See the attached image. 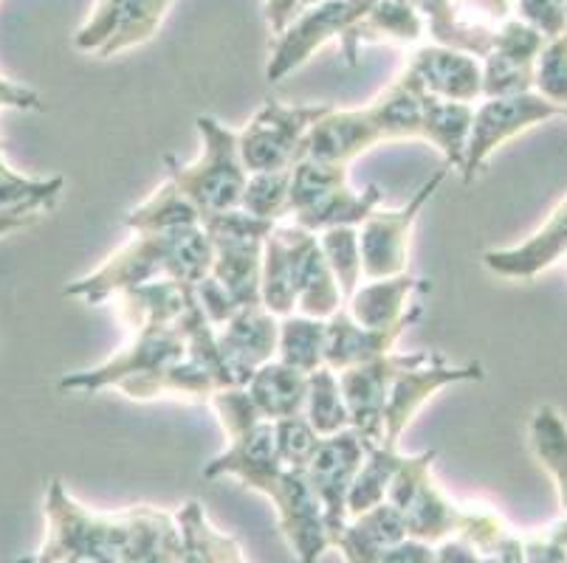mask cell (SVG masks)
Returning <instances> with one entry per match:
<instances>
[{
  "label": "cell",
  "mask_w": 567,
  "mask_h": 563,
  "mask_svg": "<svg viewBox=\"0 0 567 563\" xmlns=\"http://www.w3.org/2000/svg\"><path fill=\"white\" fill-rule=\"evenodd\" d=\"M226 442V451L204 468V479L235 477L246 488L271 499L288 550L300 563H317L333 546L324 510L306 471L286 468L277 457L275 426L260 420Z\"/></svg>",
  "instance_id": "6da1fadb"
},
{
  "label": "cell",
  "mask_w": 567,
  "mask_h": 563,
  "mask_svg": "<svg viewBox=\"0 0 567 563\" xmlns=\"http://www.w3.org/2000/svg\"><path fill=\"white\" fill-rule=\"evenodd\" d=\"M213 242L200 226L178 231H133L125 246L113 251L96 271L65 288V296L87 304H105L116 293L151 282L198 285L213 271Z\"/></svg>",
  "instance_id": "7a4b0ae2"
},
{
  "label": "cell",
  "mask_w": 567,
  "mask_h": 563,
  "mask_svg": "<svg viewBox=\"0 0 567 563\" xmlns=\"http://www.w3.org/2000/svg\"><path fill=\"white\" fill-rule=\"evenodd\" d=\"M195 127L200 133L198 158L182 164L175 155H164L169 180L187 195L200 217L240 209L249 173L240 158L237 133L215 116H198Z\"/></svg>",
  "instance_id": "3957f363"
},
{
  "label": "cell",
  "mask_w": 567,
  "mask_h": 563,
  "mask_svg": "<svg viewBox=\"0 0 567 563\" xmlns=\"http://www.w3.org/2000/svg\"><path fill=\"white\" fill-rule=\"evenodd\" d=\"M379 204V186H368L364 192L350 189L348 167L308 158L291 167L288 215L300 229L319 234L333 226H362Z\"/></svg>",
  "instance_id": "277c9868"
},
{
  "label": "cell",
  "mask_w": 567,
  "mask_h": 563,
  "mask_svg": "<svg viewBox=\"0 0 567 563\" xmlns=\"http://www.w3.org/2000/svg\"><path fill=\"white\" fill-rule=\"evenodd\" d=\"M435 457V451L401 457L393 484L386 490V502L399 510L401 521H404L406 539L424 541L432 546L461 533L463 519H466V508L452 502L432 477Z\"/></svg>",
  "instance_id": "5b68a950"
},
{
  "label": "cell",
  "mask_w": 567,
  "mask_h": 563,
  "mask_svg": "<svg viewBox=\"0 0 567 563\" xmlns=\"http://www.w3.org/2000/svg\"><path fill=\"white\" fill-rule=\"evenodd\" d=\"M131 341L125 347L113 353L105 364L94 369L65 375L56 389L80 392V395H94L102 389H116L122 380L144 378L153 372H162L167 366L187 358V338H184L178 322L175 324H147V327L127 330Z\"/></svg>",
  "instance_id": "8992f818"
},
{
  "label": "cell",
  "mask_w": 567,
  "mask_h": 563,
  "mask_svg": "<svg viewBox=\"0 0 567 563\" xmlns=\"http://www.w3.org/2000/svg\"><path fill=\"white\" fill-rule=\"evenodd\" d=\"M450 175V167H441L432 178L417 186V192L399 209H373L359 226V248H362V277L390 279L406 273L410 268V242L417 217L426 209L441 184Z\"/></svg>",
  "instance_id": "52a82bcc"
},
{
  "label": "cell",
  "mask_w": 567,
  "mask_h": 563,
  "mask_svg": "<svg viewBox=\"0 0 567 563\" xmlns=\"http://www.w3.org/2000/svg\"><path fill=\"white\" fill-rule=\"evenodd\" d=\"M328 111H331L328 105H282L277 100H268L244 131L237 133L246 173L293 167L306 133Z\"/></svg>",
  "instance_id": "ba28073f"
},
{
  "label": "cell",
  "mask_w": 567,
  "mask_h": 563,
  "mask_svg": "<svg viewBox=\"0 0 567 563\" xmlns=\"http://www.w3.org/2000/svg\"><path fill=\"white\" fill-rule=\"evenodd\" d=\"M559 116V107L543 100L536 91L517 93V96H494L481 100L474 107L472 131H468L466 153H463L461 175L466 184H472L474 175L486 167V161L503 147L505 142L523 136L536 124Z\"/></svg>",
  "instance_id": "9c48e42d"
},
{
  "label": "cell",
  "mask_w": 567,
  "mask_h": 563,
  "mask_svg": "<svg viewBox=\"0 0 567 563\" xmlns=\"http://www.w3.org/2000/svg\"><path fill=\"white\" fill-rule=\"evenodd\" d=\"M368 9L370 7L362 0H322V3L302 9L288 23V29L277 34L275 45H271V56L266 65L268 82H282L291 71L300 69L302 62L311 60L313 51H319L331 40H342L350 25Z\"/></svg>",
  "instance_id": "30bf717a"
},
{
  "label": "cell",
  "mask_w": 567,
  "mask_h": 563,
  "mask_svg": "<svg viewBox=\"0 0 567 563\" xmlns=\"http://www.w3.org/2000/svg\"><path fill=\"white\" fill-rule=\"evenodd\" d=\"M463 380H483V366L450 364L441 353H430V358L421 364L404 366L393 378L390 395H386L384 417H381V446L399 448L401 434L415 420L421 406L441 389L463 384Z\"/></svg>",
  "instance_id": "8fae6325"
},
{
  "label": "cell",
  "mask_w": 567,
  "mask_h": 563,
  "mask_svg": "<svg viewBox=\"0 0 567 563\" xmlns=\"http://www.w3.org/2000/svg\"><path fill=\"white\" fill-rule=\"evenodd\" d=\"M370 442L362 434H355L353 428L333 434V437H322L317 453L311 457L306 468V477L311 482L313 493H317L319 504L324 510V524L331 541L339 539V533L348 524V493L353 484L355 471L362 468L364 457H368Z\"/></svg>",
  "instance_id": "7c38bea8"
},
{
  "label": "cell",
  "mask_w": 567,
  "mask_h": 563,
  "mask_svg": "<svg viewBox=\"0 0 567 563\" xmlns=\"http://www.w3.org/2000/svg\"><path fill=\"white\" fill-rule=\"evenodd\" d=\"M426 358H430V350L404 355L390 353L368 361V364L337 372L344 403H348L350 428L355 434H362L370 446H381V417H384V403L386 395H390V386H393V378L404 366L421 364Z\"/></svg>",
  "instance_id": "4fadbf2b"
},
{
  "label": "cell",
  "mask_w": 567,
  "mask_h": 563,
  "mask_svg": "<svg viewBox=\"0 0 567 563\" xmlns=\"http://www.w3.org/2000/svg\"><path fill=\"white\" fill-rule=\"evenodd\" d=\"M280 231L291 251L297 313L311 319H331L337 310L344 307V299L331 265L324 260L319 237L293 223H280Z\"/></svg>",
  "instance_id": "5bb4252c"
},
{
  "label": "cell",
  "mask_w": 567,
  "mask_h": 563,
  "mask_svg": "<svg viewBox=\"0 0 567 563\" xmlns=\"http://www.w3.org/2000/svg\"><path fill=\"white\" fill-rule=\"evenodd\" d=\"M215 335L231 386H246L262 364L277 358L280 319L271 316L262 304L240 307L224 327H215Z\"/></svg>",
  "instance_id": "9a60e30c"
},
{
  "label": "cell",
  "mask_w": 567,
  "mask_h": 563,
  "mask_svg": "<svg viewBox=\"0 0 567 563\" xmlns=\"http://www.w3.org/2000/svg\"><path fill=\"white\" fill-rule=\"evenodd\" d=\"M384 144L379 124L373 122L368 107H355V111H331L324 113L311 131L306 133L297 153V161H324L348 167L359 155L370 153L373 147Z\"/></svg>",
  "instance_id": "2e32d148"
},
{
  "label": "cell",
  "mask_w": 567,
  "mask_h": 563,
  "mask_svg": "<svg viewBox=\"0 0 567 563\" xmlns=\"http://www.w3.org/2000/svg\"><path fill=\"white\" fill-rule=\"evenodd\" d=\"M406 69L421 80L424 91L437 100L466 102V105L483 100V65L477 56L432 43L421 45L410 56Z\"/></svg>",
  "instance_id": "e0dca14e"
},
{
  "label": "cell",
  "mask_w": 567,
  "mask_h": 563,
  "mask_svg": "<svg viewBox=\"0 0 567 563\" xmlns=\"http://www.w3.org/2000/svg\"><path fill=\"white\" fill-rule=\"evenodd\" d=\"M567 257V198L550 211L545 226L525 242L512 248H492L483 254V265L505 279L530 282L550 265Z\"/></svg>",
  "instance_id": "ac0fdd59"
},
{
  "label": "cell",
  "mask_w": 567,
  "mask_h": 563,
  "mask_svg": "<svg viewBox=\"0 0 567 563\" xmlns=\"http://www.w3.org/2000/svg\"><path fill=\"white\" fill-rule=\"evenodd\" d=\"M426 279L412 277L410 271L390 279H368L364 285L355 288L353 296L348 299V313L355 324L370 330L395 327L406 319H421V304H410L415 291H424Z\"/></svg>",
  "instance_id": "d6986e66"
},
{
  "label": "cell",
  "mask_w": 567,
  "mask_h": 563,
  "mask_svg": "<svg viewBox=\"0 0 567 563\" xmlns=\"http://www.w3.org/2000/svg\"><path fill=\"white\" fill-rule=\"evenodd\" d=\"M417 319L395 324V327L370 330L355 324L348 310H337L331 319H324V366L333 372H344L350 366L368 364V361L390 355L395 341L401 338L406 327H412Z\"/></svg>",
  "instance_id": "ffe728a7"
},
{
  "label": "cell",
  "mask_w": 567,
  "mask_h": 563,
  "mask_svg": "<svg viewBox=\"0 0 567 563\" xmlns=\"http://www.w3.org/2000/svg\"><path fill=\"white\" fill-rule=\"evenodd\" d=\"M424 18L417 14L410 0H375L373 7L350 25L339 45L348 65H355L362 45H415L424 38Z\"/></svg>",
  "instance_id": "44dd1931"
},
{
  "label": "cell",
  "mask_w": 567,
  "mask_h": 563,
  "mask_svg": "<svg viewBox=\"0 0 567 563\" xmlns=\"http://www.w3.org/2000/svg\"><path fill=\"white\" fill-rule=\"evenodd\" d=\"M424 85L410 69L401 71L370 105H364L379 124L384 142H404L421 138L424 124Z\"/></svg>",
  "instance_id": "7402d4cb"
},
{
  "label": "cell",
  "mask_w": 567,
  "mask_h": 563,
  "mask_svg": "<svg viewBox=\"0 0 567 563\" xmlns=\"http://www.w3.org/2000/svg\"><path fill=\"white\" fill-rule=\"evenodd\" d=\"M401 539H406L401 513L390 502H381L368 513L350 515L333 546L342 550L348 563H379L381 555Z\"/></svg>",
  "instance_id": "603a6c76"
},
{
  "label": "cell",
  "mask_w": 567,
  "mask_h": 563,
  "mask_svg": "<svg viewBox=\"0 0 567 563\" xmlns=\"http://www.w3.org/2000/svg\"><path fill=\"white\" fill-rule=\"evenodd\" d=\"M189 302H193V285L169 282V279L131 288L113 296L118 322L127 330L147 327V324H175Z\"/></svg>",
  "instance_id": "cb8c5ba5"
},
{
  "label": "cell",
  "mask_w": 567,
  "mask_h": 563,
  "mask_svg": "<svg viewBox=\"0 0 567 563\" xmlns=\"http://www.w3.org/2000/svg\"><path fill=\"white\" fill-rule=\"evenodd\" d=\"M244 389L249 392L257 415L268 423H277L282 417L302 415L308 395V375L275 358L262 364Z\"/></svg>",
  "instance_id": "d4e9b609"
},
{
  "label": "cell",
  "mask_w": 567,
  "mask_h": 563,
  "mask_svg": "<svg viewBox=\"0 0 567 563\" xmlns=\"http://www.w3.org/2000/svg\"><path fill=\"white\" fill-rule=\"evenodd\" d=\"M474 105L466 102L437 100L432 93H424V124H421V138L432 147L441 149L446 158V167L461 173L463 153H466L468 131H472Z\"/></svg>",
  "instance_id": "484cf974"
},
{
  "label": "cell",
  "mask_w": 567,
  "mask_h": 563,
  "mask_svg": "<svg viewBox=\"0 0 567 563\" xmlns=\"http://www.w3.org/2000/svg\"><path fill=\"white\" fill-rule=\"evenodd\" d=\"M260 302L262 307L277 319L297 313V296H293L291 277V251L282 237L280 223L271 229L262 246V271H260Z\"/></svg>",
  "instance_id": "4316f807"
},
{
  "label": "cell",
  "mask_w": 567,
  "mask_h": 563,
  "mask_svg": "<svg viewBox=\"0 0 567 563\" xmlns=\"http://www.w3.org/2000/svg\"><path fill=\"white\" fill-rule=\"evenodd\" d=\"M125 226L131 231H178L200 226V215L187 195L167 178L125 217Z\"/></svg>",
  "instance_id": "83f0119b"
},
{
  "label": "cell",
  "mask_w": 567,
  "mask_h": 563,
  "mask_svg": "<svg viewBox=\"0 0 567 563\" xmlns=\"http://www.w3.org/2000/svg\"><path fill=\"white\" fill-rule=\"evenodd\" d=\"M528 442L539 465L554 477L559 502L567 510V420L554 406H539L528 423Z\"/></svg>",
  "instance_id": "f1b7e54d"
},
{
  "label": "cell",
  "mask_w": 567,
  "mask_h": 563,
  "mask_svg": "<svg viewBox=\"0 0 567 563\" xmlns=\"http://www.w3.org/2000/svg\"><path fill=\"white\" fill-rule=\"evenodd\" d=\"M175 519H178L184 546H187V563H246L237 541L218 533L198 502L184 504Z\"/></svg>",
  "instance_id": "f546056e"
},
{
  "label": "cell",
  "mask_w": 567,
  "mask_h": 563,
  "mask_svg": "<svg viewBox=\"0 0 567 563\" xmlns=\"http://www.w3.org/2000/svg\"><path fill=\"white\" fill-rule=\"evenodd\" d=\"M401 457L399 448L386 446H370L368 457H364L362 468L355 471L353 484L348 493V515L368 513V510L379 508L386 502V490L393 484L395 471H399Z\"/></svg>",
  "instance_id": "4dcf8cb0"
},
{
  "label": "cell",
  "mask_w": 567,
  "mask_h": 563,
  "mask_svg": "<svg viewBox=\"0 0 567 563\" xmlns=\"http://www.w3.org/2000/svg\"><path fill=\"white\" fill-rule=\"evenodd\" d=\"M302 415H306V420L311 423L319 437H333V434L350 428L348 403H344L337 372L328 369V366H319L317 372L308 375V395Z\"/></svg>",
  "instance_id": "1f68e13d"
},
{
  "label": "cell",
  "mask_w": 567,
  "mask_h": 563,
  "mask_svg": "<svg viewBox=\"0 0 567 563\" xmlns=\"http://www.w3.org/2000/svg\"><path fill=\"white\" fill-rule=\"evenodd\" d=\"M277 361L306 375L324 366V319L300 316V313L280 319Z\"/></svg>",
  "instance_id": "d6a6232c"
},
{
  "label": "cell",
  "mask_w": 567,
  "mask_h": 563,
  "mask_svg": "<svg viewBox=\"0 0 567 563\" xmlns=\"http://www.w3.org/2000/svg\"><path fill=\"white\" fill-rule=\"evenodd\" d=\"M173 0H122V18H118L113 38L100 51L102 60L116 56L122 51H131L156 38L158 25L164 23V14L169 12Z\"/></svg>",
  "instance_id": "836d02e7"
},
{
  "label": "cell",
  "mask_w": 567,
  "mask_h": 563,
  "mask_svg": "<svg viewBox=\"0 0 567 563\" xmlns=\"http://www.w3.org/2000/svg\"><path fill=\"white\" fill-rule=\"evenodd\" d=\"M65 178H29L14 173L0 155V211H51L63 195Z\"/></svg>",
  "instance_id": "e575fe53"
},
{
  "label": "cell",
  "mask_w": 567,
  "mask_h": 563,
  "mask_svg": "<svg viewBox=\"0 0 567 563\" xmlns=\"http://www.w3.org/2000/svg\"><path fill=\"white\" fill-rule=\"evenodd\" d=\"M319 246L339 282L342 299L348 302L362 285V248H359V226H333L319 231Z\"/></svg>",
  "instance_id": "d590c367"
},
{
  "label": "cell",
  "mask_w": 567,
  "mask_h": 563,
  "mask_svg": "<svg viewBox=\"0 0 567 563\" xmlns=\"http://www.w3.org/2000/svg\"><path fill=\"white\" fill-rule=\"evenodd\" d=\"M288 198H291V167L251 173L246 180L240 209L257 220L280 223L282 217H288Z\"/></svg>",
  "instance_id": "8d00e7d4"
},
{
  "label": "cell",
  "mask_w": 567,
  "mask_h": 563,
  "mask_svg": "<svg viewBox=\"0 0 567 563\" xmlns=\"http://www.w3.org/2000/svg\"><path fill=\"white\" fill-rule=\"evenodd\" d=\"M483 65V100L494 96H517V93L534 91V65L536 62L517 60L503 51H488L481 60Z\"/></svg>",
  "instance_id": "74e56055"
},
{
  "label": "cell",
  "mask_w": 567,
  "mask_h": 563,
  "mask_svg": "<svg viewBox=\"0 0 567 563\" xmlns=\"http://www.w3.org/2000/svg\"><path fill=\"white\" fill-rule=\"evenodd\" d=\"M534 91L550 105L567 107V31L548 40L534 65Z\"/></svg>",
  "instance_id": "f35d334b"
},
{
  "label": "cell",
  "mask_w": 567,
  "mask_h": 563,
  "mask_svg": "<svg viewBox=\"0 0 567 563\" xmlns=\"http://www.w3.org/2000/svg\"><path fill=\"white\" fill-rule=\"evenodd\" d=\"M275 426V448L277 457L286 468H297V471H306L311 457L317 453L319 437L313 431L311 423L306 420V415H293V417H282V420L271 423Z\"/></svg>",
  "instance_id": "ab89813d"
},
{
  "label": "cell",
  "mask_w": 567,
  "mask_h": 563,
  "mask_svg": "<svg viewBox=\"0 0 567 563\" xmlns=\"http://www.w3.org/2000/svg\"><path fill=\"white\" fill-rule=\"evenodd\" d=\"M512 18L523 20L545 40H554L567 31V14L561 0H512Z\"/></svg>",
  "instance_id": "60d3db41"
},
{
  "label": "cell",
  "mask_w": 567,
  "mask_h": 563,
  "mask_svg": "<svg viewBox=\"0 0 567 563\" xmlns=\"http://www.w3.org/2000/svg\"><path fill=\"white\" fill-rule=\"evenodd\" d=\"M193 293H195V302H198L200 310H204V316L213 322V327H224V324L235 316L237 310H240V304H237L235 299L226 293V288L220 285L218 279L213 277L200 279L198 285H193Z\"/></svg>",
  "instance_id": "b9f144b4"
},
{
  "label": "cell",
  "mask_w": 567,
  "mask_h": 563,
  "mask_svg": "<svg viewBox=\"0 0 567 563\" xmlns=\"http://www.w3.org/2000/svg\"><path fill=\"white\" fill-rule=\"evenodd\" d=\"M3 107H14V111H43V96L34 87L18 85V82L7 80L0 74V111Z\"/></svg>",
  "instance_id": "7bdbcfd3"
},
{
  "label": "cell",
  "mask_w": 567,
  "mask_h": 563,
  "mask_svg": "<svg viewBox=\"0 0 567 563\" xmlns=\"http://www.w3.org/2000/svg\"><path fill=\"white\" fill-rule=\"evenodd\" d=\"M379 563H435V546L415 539H401L381 555Z\"/></svg>",
  "instance_id": "ee69618b"
},
{
  "label": "cell",
  "mask_w": 567,
  "mask_h": 563,
  "mask_svg": "<svg viewBox=\"0 0 567 563\" xmlns=\"http://www.w3.org/2000/svg\"><path fill=\"white\" fill-rule=\"evenodd\" d=\"M435 563H481V555L468 541L452 535L435 546Z\"/></svg>",
  "instance_id": "f6af8a7d"
},
{
  "label": "cell",
  "mask_w": 567,
  "mask_h": 563,
  "mask_svg": "<svg viewBox=\"0 0 567 563\" xmlns=\"http://www.w3.org/2000/svg\"><path fill=\"white\" fill-rule=\"evenodd\" d=\"M297 14H300V0H266V20L275 34H282Z\"/></svg>",
  "instance_id": "bcb514c9"
},
{
  "label": "cell",
  "mask_w": 567,
  "mask_h": 563,
  "mask_svg": "<svg viewBox=\"0 0 567 563\" xmlns=\"http://www.w3.org/2000/svg\"><path fill=\"white\" fill-rule=\"evenodd\" d=\"M18 563H34V557H20Z\"/></svg>",
  "instance_id": "7dc6e473"
},
{
  "label": "cell",
  "mask_w": 567,
  "mask_h": 563,
  "mask_svg": "<svg viewBox=\"0 0 567 563\" xmlns=\"http://www.w3.org/2000/svg\"><path fill=\"white\" fill-rule=\"evenodd\" d=\"M559 116H561V118H567V107H561V113H559Z\"/></svg>",
  "instance_id": "c3c4849f"
},
{
  "label": "cell",
  "mask_w": 567,
  "mask_h": 563,
  "mask_svg": "<svg viewBox=\"0 0 567 563\" xmlns=\"http://www.w3.org/2000/svg\"><path fill=\"white\" fill-rule=\"evenodd\" d=\"M0 155H3V149H0Z\"/></svg>",
  "instance_id": "681fc988"
}]
</instances>
